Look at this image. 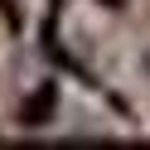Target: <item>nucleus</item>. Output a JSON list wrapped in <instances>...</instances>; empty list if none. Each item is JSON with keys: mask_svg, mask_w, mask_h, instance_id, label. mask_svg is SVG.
<instances>
[{"mask_svg": "<svg viewBox=\"0 0 150 150\" xmlns=\"http://www.w3.org/2000/svg\"><path fill=\"white\" fill-rule=\"evenodd\" d=\"M140 68H145V78H150V49H145V53H140Z\"/></svg>", "mask_w": 150, "mask_h": 150, "instance_id": "nucleus-1", "label": "nucleus"}]
</instances>
